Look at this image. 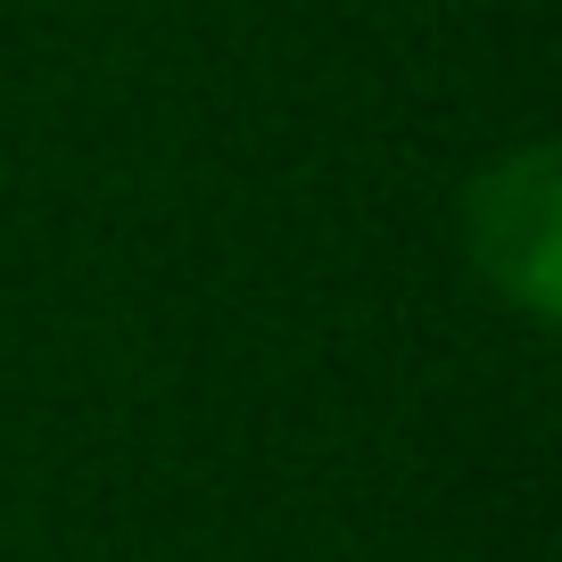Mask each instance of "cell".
Returning a JSON list of instances; mask_svg holds the SVG:
<instances>
[{"mask_svg":"<svg viewBox=\"0 0 562 562\" xmlns=\"http://www.w3.org/2000/svg\"><path fill=\"white\" fill-rule=\"evenodd\" d=\"M463 248L472 273L529 323H554L562 306V149L529 140L513 158L480 166L463 191Z\"/></svg>","mask_w":562,"mask_h":562,"instance_id":"cell-1","label":"cell"}]
</instances>
